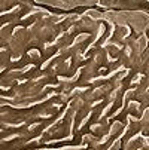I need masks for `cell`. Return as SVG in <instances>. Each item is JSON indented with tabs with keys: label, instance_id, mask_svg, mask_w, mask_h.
<instances>
[]
</instances>
